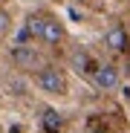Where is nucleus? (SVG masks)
Here are the masks:
<instances>
[{
	"instance_id": "1",
	"label": "nucleus",
	"mask_w": 130,
	"mask_h": 133,
	"mask_svg": "<svg viewBox=\"0 0 130 133\" xmlns=\"http://www.w3.org/2000/svg\"><path fill=\"white\" fill-rule=\"evenodd\" d=\"M35 78V87L43 93V96H67V75H64L61 66L55 64H43L38 72H32Z\"/></svg>"
},
{
	"instance_id": "2",
	"label": "nucleus",
	"mask_w": 130,
	"mask_h": 133,
	"mask_svg": "<svg viewBox=\"0 0 130 133\" xmlns=\"http://www.w3.org/2000/svg\"><path fill=\"white\" fill-rule=\"evenodd\" d=\"M90 81H93L95 90H101V93H113V90H119V84H121L119 70L113 64H95L93 72H90Z\"/></svg>"
},
{
	"instance_id": "3",
	"label": "nucleus",
	"mask_w": 130,
	"mask_h": 133,
	"mask_svg": "<svg viewBox=\"0 0 130 133\" xmlns=\"http://www.w3.org/2000/svg\"><path fill=\"white\" fill-rule=\"evenodd\" d=\"M12 61L20 72H38L43 66V58L38 55L35 46H26V43H17V46L12 49Z\"/></svg>"
},
{
	"instance_id": "4",
	"label": "nucleus",
	"mask_w": 130,
	"mask_h": 133,
	"mask_svg": "<svg viewBox=\"0 0 130 133\" xmlns=\"http://www.w3.org/2000/svg\"><path fill=\"white\" fill-rule=\"evenodd\" d=\"M64 38H67V29H64V23L55 17V15H43V23H40V43H46V46H58V43H64Z\"/></svg>"
},
{
	"instance_id": "5",
	"label": "nucleus",
	"mask_w": 130,
	"mask_h": 133,
	"mask_svg": "<svg viewBox=\"0 0 130 133\" xmlns=\"http://www.w3.org/2000/svg\"><path fill=\"white\" fill-rule=\"evenodd\" d=\"M127 41H130V35H127V29H124L121 23L107 26V32H104V46L110 49L113 55H121V52H127Z\"/></svg>"
},
{
	"instance_id": "6",
	"label": "nucleus",
	"mask_w": 130,
	"mask_h": 133,
	"mask_svg": "<svg viewBox=\"0 0 130 133\" xmlns=\"http://www.w3.org/2000/svg\"><path fill=\"white\" fill-rule=\"evenodd\" d=\"M93 58H90V52H84V49H75L72 55H70V70L72 72H78V75H87L90 78V72H93Z\"/></svg>"
},
{
	"instance_id": "7",
	"label": "nucleus",
	"mask_w": 130,
	"mask_h": 133,
	"mask_svg": "<svg viewBox=\"0 0 130 133\" xmlns=\"http://www.w3.org/2000/svg\"><path fill=\"white\" fill-rule=\"evenodd\" d=\"M40 124H43L46 133H61V130H64V116L58 113V110L46 107V110H43V116H40Z\"/></svg>"
},
{
	"instance_id": "8",
	"label": "nucleus",
	"mask_w": 130,
	"mask_h": 133,
	"mask_svg": "<svg viewBox=\"0 0 130 133\" xmlns=\"http://www.w3.org/2000/svg\"><path fill=\"white\" fill-rule=\"evenodd\" d=\"M12 26H15V20H12V15H9L6 9H0V38H6V35L12 32Z\"/></svg>"
},
{
	"instance_id": "9",
	"label": "nucleus",
	"mask_w": 130,
	"mask_h": 133,
	"mask_svg": "<svg viewBox=\"0 0 130 133\" xmlns=\"http://www.w3.org/2000/svg\"><path fill=\"white\" fill-rule=\"evenodd\" d=\"M87 133H107V130H104V127H90Z\"/></svg>"
},
{
	"instance_id": "10",
	"label": "nucleus",
	"mask_w": 130,
	"mask_h": 133,
	"mask_svg": "<svg viewBox=\"0 0 130 133\" xmlns=\"http://www.w3.org/2000/svg\"><path fill=\"white\" fill-rule=\"evenodd\" d=\"M127 52H130V41H127Z\"/></svg>"
}]
</instances>
